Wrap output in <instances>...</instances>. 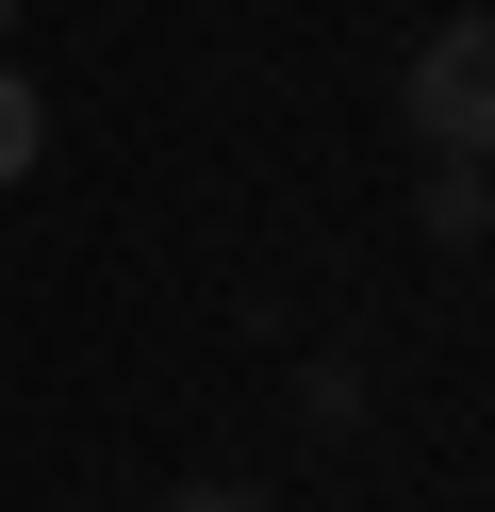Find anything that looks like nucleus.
I'll list each match as a JSON object with an SVG mask.
<instances>
[{
  "label": "nucleus",
  "instance_id": "obj_1",
  "mask_svg": "<svg viewBox=\"0 0 495 512\" xmlns=\"http://www.w3.org/2000/svg\"><path fill=\"white\" fill-rule=\"evenodd\" d=\"M413 133L446 149V166L495 149V17H446V34L413 50Z\"/></svg>",
  "mask_w": 495,
  "mask_h": 512
},
{
  "label": "nucleus",
  "instance_id": "obj_2",
  "mask_svg": "<svg viewBox=\"0 0 495 512\" xmlns=\"http://www.w3.org/2000/svg\"><path fill=\"white\" fill-rule=\"evenodd\" d=\"M33 149H50V100H33V83H17V67H0V182H17V166H33Z\"/></svg>",
  "mask_w": 495,
  "mask_h": 512
},
{
  "label": "nucleus",
  "instance_id": "obj_3",
  "mask_svg": "<svg viewBox=\"0 0 495 512\" xmlns=\"http://www.w3.org/2000/svg\"><path fill=\"white\" fill-rule=\"evenodd\" d=\"M182 512H264V496H231V479H198V496H182Z\"/></svg>",
  "mask_w": 495,
  "mask_h": 512
},
{
  "label": "nucleus",
  "instance_id": "obj_4",
  "mask_svg": "<svg viewBox=\"0 0 495 512\" xmlns=\"http://www.w3.org/2000/svg\"><path fill=\"white\" fill-rule=\"evenodd\" d=\"M0 34H17V0H0Z\"/></svg>",
  "mask_w": 495,
  "mask_h": 512
}]
</instances>
